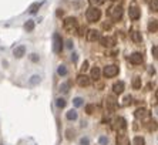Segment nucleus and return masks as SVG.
<instances>
[{
  "instance_id": "nucleus-1",
  "label": "nucleus",
  "mask_w": 158,
  "mask_h": 145,
  "mask_svg": "<svg viewBox=\"0 0 158 145\" xmlns=\"http://www.w3.org/2000/svg\"><path fill=\"white\" fill-rule=\"evenodd\" d=\"M87 19L90 20V22H97V20L100 19V10L98 9H88Z\"/></svg>"
},
{
  "instance_id": "nucleus-2",
  "label": "nucleus",
  "mask_w": 158,
  "mask_h": 145,
  "mask_svg": "<svg viewBox=\"0 0 158 145\" xmlns=\"http://www.w3.org/2000/svg\"><path fill=\"white\" fill-rule=\"evenodd\" d=\"M121 13H123V10L120 6H114V7H111L110 10H108V14L114 19V20H117L118 17H121Z\"/></svg>"
},
{
  "instance_id": "nucleus-3",
  "label": "nucleus",
  "mask_w": 158,
  "mask_h": 145,
  "mask_svg": "<svg viewBox=\"0 0 158 145\" xmlns=\"http://www.w3.org/2000/svg\"><path fill=\"white\" fill-rule=\"evenodd\" d=\"M53 39H54V44H53V50H54V53H60L61 51V37L56 33L54 36H53Z\"/></svg>"
},
{
  "instance_id": "nucleus-4",
  "label": "nucleus",
  "mask_w": 158,
  "mask_h": 145,
  "mask_svg": "<svg viewBox=\"0 0 158 145\" xmlns=\"http://www.w3.org/2000/svg\"><path fill=\"white\" fill-rule=\"evenodd\" d=\"M117 72H118L117 65H107L106 68H104V74H106V77H114Z\"/></svg>"
},
{
  "instance_id": "nucleus-5",
  "label": "nucleus",
  "mask_w": 158,
  "mask_h": 145,
  "mask_svg": "<svg viewBox=\"0 0 158 145\" xmlns=\"http://www.w3.org/2000/svg\"><path fill=\"white\" fill-rule=\"evenodd\" d=\"M13 53H15V56L16 57H23V54H24V53H26V47H24V46H19V47H16L15 48V51H13Z\"/></svg>"
},
{
  "instance_id": "nucleus-6",
  "label": "nucleus",
  "mask_w": 158,
  "mask_h": 145,
  "mask_svg": "<svg viewBox=\"0 0 158 145\" xmlns=\"http://www.w3.org/2000/svg\"><path fill=\"white\" fill-rule=\"evenodd\" d=\"M76 26H77V23H76V20L74 19H67L66 20V29L71 30L73 31L74 29H76Z\"/></svg>"
},
{
  "instance_id": "nucleus-7",
  "label": "nucleus",
  "mask_w": 158,
  "mask_h": 145,
  "mask_svg": "<svg viewBox=\"0 0 158 145\" xmlns=\"http://www.w3.org/2000/svg\"><path fill=\"white\" fill-rule=\"evenodd\" d=\"M141 60H143V57H141V54H138V53H134V54L130 57V61L134 63V64H138V63H141Z\"/></svg>"
},
{
  "instance_id": "nucleus-8",
  "label": "nucleus",
  "mask_w": 158,
  "mask_h": 145,
  "mask_svg": "<svg viewBox=\"0 0 158 145\" xmlns=\"http://www.w3.org/2000/svg\"><path fill=\"white\" fill-rule=\"evenodd\" d=\"M123 91H124V83H123V81H120V83H115L114 84V93H117V94H121Z\"/></svg>"
},
{
  "instance_id": "nucleus-9",
  "label": "nucleus",
  "mask_w": 158,
  "mask_h": 145,
  "mask_svg": "<svg viewBox=\"0 0 158 145\" xmlns=\"http://www.w3.org/2000/svg\"><path fill=\"white\" fill-rule=\"evenodd\" d=\"M78 84H80V85H90V80H88V77L80 76L78 77Z\"/></svg>"
},
{
  "instance_id": "nucleus-10",
  "label": "nucleus",
  "mask_w": 158,
  "mask_h": 145,
  "mask_svg": "<svg viewBox=\"0 0 158 145\" xmlns=\"http://www.w3.org/2000/svg\"><path fill=\"white\" fill-rule=\"evenodd\" d=\"M100 37V33L96 31V30H90V37H88V40H97Z\"/></svg>"
},
{
  "instance_id": "nucleus-11",
  "label": "nucleus",
  "mask_w": 158,
  "mask_h": 145,
  "mask_svg": "<svg viewBox=\"0 0 158 145\" xmlns=\"http://www.w3.org/2000/svg\"><path fill=\"white\" fill-rule=\"evenodd\" d=\"M39 83H40V77H39V76H33V77H31V78L29 80V84H30V85H36V84H39Z\"/></svg>"
},
{
  "instance_id": "nucleus-12",
  "label": "nucleus",
  "mask_w": 158,
  "mask_h": 145,
  "mask_svg": "<svg viewBox=\"0 0 158 145\" xmlns=\"http://www.w3.org/2000/svg\"><path fill=\"white\" fill-rule=\"evenodd\" d=\"M130 16H131L134 20H135V19H138V9H137V7H131V9H130Z\"/></svg>"
},
{
  "instance_id": "nucleus-13",
  "label": "nucleus",
  "mask_w": 158,
  "mask_h": 145,
  "mask_svg": "<svg viewBox=\"0 0 158 145\" xmlns=\"http://www.w3.org/2000/svg\"><path fill=\"white\" fill-rule=\"evenodd\" d=\"M131 37H132V40L135 41V43H141V37H140V34H138V31H132Z\"/></svg>"
},
{
  "instance_id": "nucleus-14",
  "label": "nucleus",
  "mask_w": 158,
  "mask_h": 145,
  "mask_svg": "<svg viewBox=\"0 0 158 145\" xmlns=\"http://www.w3.org/2000/svg\"><path fill=\"white\" fill-rule=\"evenodd\" d=\"M57 74H59V76H66V74H67V68L64 67V65H60L59 68H57Z\"/></svg>"
},
{
  "instance_id": "nucleus-15",
  "label": "nucleus",
  "mask_w": 158,
  "mask_h": 145,
  "mask_svg": "<svg viewBox=\"0 0 158 145\" xmlns=\"http://www.w3.org/2000/svg\"><path fill=\"white\" fill-rule=\"evenodd\" d=\"M67 118H69V120H77V113L71 110V111L67 113Z\"/></svg>"
},
{
  "instance_id": "nucleus-16",
  "label": "nucleus",
  "mask_w": 158,
  "mask_h": 145,
  "mask_svg": "<svg viewBox=\"0 0 158 145\" xmlns=\"http://www.w3.org/2000/svg\"><path fill=\"white\" fill-rule=\"evenodd\" d=\"M132 145H144V139L141 137H135L132 141Z\"/></svg>"
},
{
  "instance_id": "nucleus-17",
  "label": "nucleus",
  "mask_w": 158,
  "mask_h": 145,
  "mask_svg": "<svg viewBox=\"0 0 158 145\" xmlns=\"http://www.w3.org/2000/svg\"><path fill=\"white\" fill-rule=\"evenodd\" d=\"M56 104H57L59 108H63V107H66V100H64V98H57V102H56Z\"/></svg>"
},
{
  "instance_id": "nucleus-18",
  "label": "nucleus",
  "mask_w": 158,
  "mask_h": 145,
  "mask_svg": "<svg viewBox=\"0 0 158 145\" xmlns=\"http://www.w3.org/2000/svg\"><path fill=\"white\" fill-rule=\"evenodd\" d=\"M24 29H26L27 31H31V30L34 29V23L31 22V20H30V22H27L26 24H24Z\"/></svg>"
},
{
  "instance_id": "nucleus-19",
  "label": "nucleus",
  "mask_w": 158,
  "mask_h": 145,
  "mask_svg": "<svg viewBox=\"0 0 158 145\" xmlns=\"http://www.w3.org/2000/svg\"><path fill=\"white\" fill-rule=\"evenodd\" d=\"M40 6H41V3H34L33 6L30 7V13H36V11H37V9L40 7Z\"/></svg>"
},
{
  "instance_id": "nucleus-20",
  "label": "nucleus",
  "mask_w": 158,
  "mask_h": 145,
  "mask_svg": "<svg viewBox=\"0 0 158 145\" xmlns=\"http://www.w3.org/2000/svg\"><path fill=\"white\" fill-rule=\"evenodd\" d=\"M91 76H93V78H98V76H100V70L97 68V67H96V68H93V70H91Z\"/></svg>"
},
{
  "instance_id": "nucleus-21",
  "label": "nucleus",
  "mask_w": 158,
  "mask_h": 145,
  "mask_svg": "<svg viewBox=\"0 0 158 145\" xmlns=\"http://www.w3.org/2000/svg\"><path fill=\"white\" fill-rule=\"evenodd\" d=\"M140 84H141V81H140V77H135V78H134V83H132V85H134V88H140Z\"/></svg>"
},
{
  "instance_id": "nucleus-22",
  "label": "nucleus",
  "mask_w": 158,
  "mask_h": 145,
  "mask_svg": "<svg viewBox=\"0 0 158 145\" xmlns=\"http://www.w3.org/2000/svg\"><path fill=\"white\" fill-rule=\"evenodd\" d=\"M83 104V100H81L80 97H77V98H74V105L76 107H80V105Z\"/></svg>"
},
{
  "instance_id": "nucleus-23",
  "label": "nucleus",
  "mask_w": 158,
  "mask_h": 145,
  "mask_svg": "<svg viewBox=\"0 0 158 145\" xmlns=\"http://www.w3.org/2000/svg\"><path fill=\"white\" fill-rule=\"evenodd\" d=\"M80 144L81 145H90V141H88V138H81V139H80Z\"/></svg>"
},
{
  "instance_id": "nucleus-24",
  "label": "nucleus",
  "mask_w": 158,
  "mask_h": 145,
  "mask_svg": "<svg viewBox=\"0 0 158 145\" xmlns=\"http://www.w3.org/2000/svg\"><path fill=\"white\" fill-rule=\"evenodd\" d=\"M100 144H101V145H107V144H108V139H107L106 137H101V138H100Z\"/></svg>"
},
{
  "instance_id": "nucleus-25",
  "label": "nucleus",
  "mask_w": 158,
  "mask_h": 145,
  "mask_svg": "<svg viewBox=\"0 0 158 145\" xmlns=\"http://www.w3.org/2000/svg\"><path fill=\"white\" fill-rule=\"evenodd\" d=\"M61 91H63V93H67V91H69V83L63 84V85H61Z\"/></svg>"
},
{
  "instance_id": "nucleus-26",
  "label": "nucleus",
  "mask_w": 158,
  "mask_h": 145,
  "mask_svg": "<svg viewBox=\"0 0 158 145\" xmlns=\"http://www.w3.org/2000/svg\"><path fill=\"white\" fill-rule=\"evenodd\" d=\"M93 108H94V105H87V108H85V110H87L88 114H91L93 113Z\"/></svg>"
},
{
  "instance_id": "nucleus-27",
  "label": "nucleus",
  "mask_w": 158,
  "mask_h": 145,
  "mask_svg": "<svg viewBox=\"0 0 158 145\" xmlns=\"http://www.w3.org/2000/svg\"><path fill=\"white\" fill-rule=\"evenodd\" d=\"M91 2H93L94 4H101V3H104L106 0H91Z\"/></svg>"
},
{
  "instance_id": "nucleus-28",
  "label": "nucleus",
  "mask_w": 158,
  "mask_h": 145,
  "mask_svg": "<svg viewBox=\"0 0 158 145\" xmlns=\"http://www.w3.org/2000/svg\"><path fill=\"white\" fill-rule=\"evenodd\" d=\"M67 48H73V43L71 41H67Z\"/></svg>"
}]
</instances>
